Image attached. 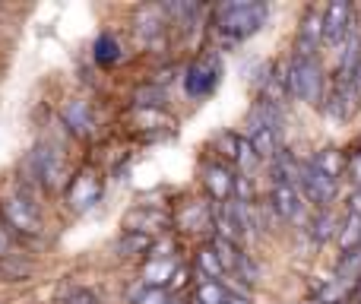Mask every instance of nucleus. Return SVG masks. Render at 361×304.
Segmentation results:
<instances>
[{
	"mask_svg": "<svg viewBox=\"0 0 361 304\" xmlns=\"http://www.w3.org/2000/svg\"><path fill=\"white\" fill-rule=\"evenodd\" d=\"M269 19V6L267 4H254V0H231V4H219L212 13V32L216 38L231 48V44L247 42L250 35L267 25Z\"/></svg>",
	"mask_w": 361,
	"mask_h": 304,
	"instance_id": "f257e3e1",
	"label": "nucleus"
},
{
	"mask_svg": "<svg viewBox=\"0 0 361 304\" xmlns=\"http://www.w3.org/2000/svg\"><path fill=\"white\" fill-rule=\"evenodd\" d=\"M286 80H288V95L295 102H305V105L324 108L330 86H326V73L320 67L317 57H288L286 63Z\"/></svg>",
	"mask_w": 361,
	"mask_h": 304,
	"instance_id": "f03ea898",
	"label": "nucleus"
},
{
	"mask_svg": "<svg viewBox=\"0 0 361 304\" xmlns=\"http://www.w3.org/2000/svg\"><path fill=\"white\" fill-rule=\"evenodd\" d=\"M222 76H225L222 57H219L216 51H206V54L193 57V61L187 63L180 80H184V92L190 95V99H209V95L219 89Z\"/></svg>",
	"mask_w": 361,
	"mask_h": 304,
	"instance_id": "7ed1b4c3",
	"label": "nucleus"
},
{
	"mask_svg": "<svg viewBox=\"0 0 361 304\" xmlns=\"http://www.w3.org/2000/svg\"><path fill=\"white\" fill-rule=\"evenodd\" d=\"M0 219H4L6 229L19 231V235H42V216L25 193H10V197L0 200Z\"/></svg>",
	"mask_w": 361,
	"mask_h": 304,
	"instance_id": "20e7f679",
	"label": "nucleus"
},
{
	"mask_svg": "<svg viewBox=\"0 0 361 304\" xmlns=\"http://www.w3.org/2000/svg\"><path fill=\"white\" fill-rule=\"evenodd\" d=\"M355 29V6L349 0H333L324 6V44L326 48H343L345 38Z\"/></svg>",
	"mask_w": 361,
	"mask_h": 304,
	"instance_id": "39448f33",
	"label": "nucleus"
},
{
	"mask_svg": "<svg viewBox=\"0 0 361 304\" xmlns=\"http://www.w3.org/2000/svg\"><path fill=\"white\" fill-rule=\"evenodd\" d=\"M298 190L314 209H330L333 200H336V193H339V181L326 178V174L317 171L311 162H305L301 178H298Z\"/></svg>",
	"mask_w": 361,
	"mask_h": 304,
	"instance_id": "423d86ee",
	"label": "nucleus"
},
{
	"mask_svg": "<svg viewBox=\"0 0 361 304\" xmlns=\"http://www.w3.org/2000/svg\"><path fill=\"white\" fill-rule=\"evenodd\" d=\"M305 206L307 200L301 197L298 184H286V181H279V184H273V190H269V209H273V216L286 219V222H311V219H305Z\"/></svg>",
	"mask_w": 361,
	"mask_h": 304,
	"instance_id": "0eeeda50",
	"label": "nucleus"
},
{
	"mask_svg": "<svg viewBox=\"0 0 361 304\" xmlns=\"http://www.w3.org/2000/svg\"><path fill=\"white\" fill-rule=\"evenodd\" d=\"M324 48V10L307 6L295 32V57H317Z\"/></svg>",
	"mask_w": 361,
	"mask_h": 304,
	"instance_id": "6e6552de",
	"label": "nucleus"
},
{
	"mask_svg": "<svg viewBox=\"0 0 361 304\" xmlns=\"http://www.w3.org/2000/svg\"><path fill=\"white\" fill-rule=\"evenodd\" d=\"M29 168L35 171V178L42 181L44 187H57L63 178V162H61V152L54 146H35L29 152Z\"/></svg>",
	"mask_w": 361,
	"mask_h": 304,
	"instance_id": "1a4fd4ad",
	"label": "nucleus"
},
{
	"mask_svg": "<svg viewBox=\"0 0 361 304\" xmlns=\"http://www.w3.org/2000/svg\"><path fill=\"white\" fill-rule=\"evenodd\" d=\"M235 181H238V174L231 171L225 162H206L203 165V184H206V190H209V197L216 200V203H228V200H235Z\"/></svg>",
	"mask_w": 361,
	"mask_h": 304,
	"instance_id": "9d476101",
	"label": "nucleus"
},
{
	"mask_svg": "<svg viewBox=\"0 0 361 304\" xmlns=\"http://www.w3.org/2000/svg\"><path fill=\"white\" fill-rule=\"evenodd\" d=\"M171 216L159 206H149V203H140L133 206L130 212L124 216V231H143V235H156V231L169 229Z\"/></svg>",
	"mask_w": 361,
	"mask_h": 304,
	"instance_id": "9b49d317",
	"label": "nucleus"
},
{
	"mask_svg": "<svg viewBox=\"0 0 361 304\" xmlns=\"http://www.w3.org/2000/svg\"><path fill=\"white\" fill-rule=\"evenodd\" d=\"M358 105H361V99L355 95V89L345 86V83H333L330 95H326V102H324V114L330 121H336V124H345V121L358 111Z\"/></svg>",
	"mask_w": 361,
	"mask_h": 304,
	"instance_id": "f8f14e48",
	"label": "nucleus"
},
{
	"mask_svg": "<svg viewBox=\"0 0 361 304\" xmlns=\"http://www.w3.org/2000/svg\"><path fill=\"white\" fill-rule=\"evenodd\" d=\"M133 25H137V35L143 38L149 48H162L165 44V10L162 6H140Z\"/></svg>",
	"mask_w": 361,
	"mask_h": 304,
	"instance_id": "ddd939ff",
	"label": "nucleus"
},
{
	"mask_svg": "<svg viewBox=\"0 0 361 304\" xmlns=\"http://www.w3.org/2000/svg\"><path fill=\"white\" fill-rule=\"evenodd\" d=\"M61 121L67 124V130L73 133V137H92V130H95V114H92V108H89V102H82V99L63 102Z\"/></svg>",
	"mask_w": 361,
	"mask_h": 304,
	"instance_id": "4468645a",
	"label": "nucleus"
},
{
	"mask_svg": "<svg viewBox=\"0 0 361 304\" xmlns=\"http://www.w3.org/2000/svg\"><path fill=\"white\" fill-rule=\"evenodd\" d=\"M99 197H102V184H99V178H95L92 168H86V171L76 174L73 184H70V190H67L70 206H76V209H86V206H92Z\"/></svg>",
	"mask_w": 361,
	"mask_h": 304,
	"instance_id": "2eb2a0df",
	"label": "nucleus"
},
{
	"mask_svg": "<svg viewBox=\"0 0 361 304\" xmlns=\"http://www.w3.org/2000/svg\"><path fill=\"white\" fill-rule=\"evenodd\" d=\"M307 162H311L317 171H324L326 178H333V181H339L345 171H349V152L336 150V146H324V150H317Z\"/></svg>",
	"mask_w": 361,
	"mask_h": 304,
	"instance_id": "dca6fc26",
	"label": "nucleus"
},
{
	"mask_svg": "<svg viewBox=\"0 0 361 304\" xmlns=\"http://www.w3.org/2000/svg\"><path fill=\"white\" fill-rule=\"evenodd\" d=\"M244 137L250 140V146H254V152L260 155V162H263V159L273 162L276 155H279V150H282V137H279L276 130H269V127L247 124V133H244Z\"/></svg>",
	"mask_w": 361,
	"mask_h": 304,
	"instance_id": "f3484780",
	"label": "nucleus"
},
{
	"mask_svg": "<svg viewBox=\"0 0 361 304\" xmlns=\"http://www.w3.org/2000/svg\"><path fill=\"white\" fill-rule=\"evenodd\" d=\"M178 269H180V263L175 260V257L149 260V263L143 267V286H149V288H169Z\"/></svg>",
	"mask_w": 361,
	"mask_h": 304,
	"instance_id": "a211bd4d",
	"label": "nucleus"
},
{
	"mask_svg": "<svg viewBox=\"0 0 361 304\" xmlns=\"http://www.w3.org/2000/svg\"><path fill=\"white\" fill-rule=\"evenodd\" d=\"M339 229H343V222L336 219L333 206H330V209H317L311 216V222H307V235H311L317 244H326L330 238H336Z\"/></svg>",
	"mask_w": 361,
	"mask_h": 304,
	"instance_id": "6ab92c4d",
	"label": "nucleus"
},
{
	"mask_svg": "<svg viewBox=\"0 0 361 304\" xmlns=\"http://www.w3.org/2000/svg\"><path fill=\"white\" fill-rule=\"evenodd\" d=\"M197 276H200V282H206V279L222 282L225 276H228L222 260H219V254L212 250V244H203V248L197 250Z\"/></svg>",
	"mask_w": 361,
	"mask_h": 304,
	"instance_id": "aec40b11",
	"label": "nucleus"
},
{
	"mask_svg": "<svg viewBox=\"0 0 361 304\" xmlns=\"http://www.w3.org/2000/svg\"><path fill=\"white\" fill-rule=\"evenodd\" d=\"M92 54H95L99 67H114V63L124 57V48H121V42L111 32H99V38H95V44H92Z\"/></svg>",
	"mask_w": 361,
	"mask_h": 304,
	"instance_id": "412c9836",
	"label": "nucleus"
},
{
	"mask_svg": "<svg viewBox=\"0 0 361 304\" xmlns=\"http://www.w3.org/2000/svg\"><path fill=\"white\" fill-rule=\"evenodd\" d=\"M152 235H143V231H121L118 241H114V250L121 257H130V254H149L152 250Z\"/></svg>",
	"mask_w": 361,
	"mask_h": 304,
	"instance_id": "4be33fe9",
	"label": "nucleus"
},
{
	"mask_svg": "<svg viewBox=\"0 0 361 304\" xmlns=\"http://www.w3.org/2000/svg\"><path fill=\"white\" fill-rule=\"evenodd\" d=\"M175 222H178L184 231H200V225H203V222H212V206H206V203H190L184 212H178Z\"/></svg>",
	"mask_w": 361,
	"mask_h": 304,
	"instance_id": "5701e85b",
	"label": "nucleus"
},
{
	"mask_svg": "<svg viewBox=\"0 0 361 304\" xmlns=\"http://www.w3.org/2000/svg\"><path fill=\"white\" fill-rule=\"evenodd\" d=\"M212 250L219 254V260H222V267H225V273H235L238 269V260H241V254L244 250L238 248L235 241H228V238H222V235H212Z\"/></svg>",
	"mask_w": 361,
	"mask_h": 304,
	"instance_id": "b1692460",
	"label": "nucleus"
},
{
	"mask_svg": "<svg viewBox=\"0 0 361 304\" xmlns=\"http://www.w3.org/2000/svg\"><path fill=\"white\" fill-rule=\"evenodd\" d=\"M165 102V86L159 83H143L133 89V108H162Z\"/></svg>",
	"mask_w": 361,
	"mask_h": 304,
	"instance_id": "393cba45",
	"label": "nucleus"
},
{
	"mask_svg": "<svg viewBox=\"0 0 361 304\" xmlns=\"http://www.w3.org/2000/svg\"><path fill=\"white\" fill-rule=\"evenodd\" d=\"M200 304H225L228 301V288L222 286V282H212V279H206V282H197V295H193Z\"/></svg>",
	"mask_w": 361,
	"mask_h": 304,
	"instance_id": "a878e982",
	"label": "nucleus"
},
{
	"mask_svg": "<svg viewBox=\"0 0 361 304\" xmlns=\"http://www.w3.org/2000/svg\"><path fill=\"white\" fill-rule=\"evenodd\" d=\"M133 304H169V288H149V286H137L130 292Z\"/></svg>",
	"mask_w": 361,
	"mask_h": 304,
	"instance_id": "bb28decb",
	"label": "nucleus"
},
{
	"mask_svg": "<svg viewBox=\"0 0 361 304\" xmlns=\"http://www.w3.org/2000/svg\"><path fill=\"white\" fill-rule=\"evenodd\" d=\"M231 276H238V279H241L244 286L254 288V282L260 279V263H257L250 254H241V260H238V269H235Z\"/></svg>",
	"mask_w": 361,
	"mask_h": 304,
	"instance_id": "cd10ccee",
	"label": "nucleus"
},
{
	"mask_svg": "<svg viewBox=\"0 0 361 304\" xmlns=\"http://www.w3.org/2000/svg\"><path fill=\"white\" fill-rule=\"evenodd\" d=\"M29 269H32L29 263H23L16 254H13V257H4V260H0V273H4L6 279H13V282H16V279H25V276H29Z\"/></svg>",
	"mask_w": 361,
	"mask_h": 304,
	"instance_id": "c85d7f7f",
	"label": "nucleus"
},
{
	"mask_svg": "<svg viewBox=\"0 0 361 304\" xmlns=\"http://www.w3.org/2000/svg\"><path fill=\"white\" fill-rule=\"evenodd\" d=\"M235 200H241V203H254V181H250L247 174H238V181H235Z\"/></svg>",
	"mask_w": 361,
	"mask_h": 304,
	"instance_id": "c756f323",
	"label": "nucleus"
},
{
	"mask_svg": "<svg viewBox=\"0 0 361 304\" xmlns=\"http://www.w3.org/2000/svg\"><path fill=\"white\" fill-rule=\"evenodd\" d=\"M63 304H102V301L95 298V295L89 292V288H73V292H67Z\"/></svg>",
	"mask_w": 361,
	"mask_h": 304,
	"instance_id": "7c9ffc66",
	"label": "nucleus"
},
{
	"mask_svg": "<svg viewBox=\"0 0 361 304\" xmlns=\"http://www.w3.org/2000/svg\"><path fill=\"white\" fill-rule=\"evenodd\" d=\"M4 257H13V238H10V231H6L4 219H0V260H4Z\"/></svg>",
	"mask_w": 361,
	"mask_h": 304,
	"instance_id": "2f4dec72",
	"label": "nucleus"
},
{
	"mask_svg": "<svg viewBox=\"0 0 361 304\" xmlns=\"http://www.w3.org/2000/svg\"><path fill=\"white\" fill-rule=\"evenodd\" d=\"M345 212H361V187H355L349 197V203H345Z\"/></svg>",
	"mask_w": 361,
	"mask_h": 304,
	"instance_id": "473e14b6",
	"label": "nucleus"
},
{
	"mask_svg": "<svg viewBox=\"0 0 361 304\" xmlns=\"http://www.w3.org/2000/svg\"><path fill=\"white\" fill-rule=\"evenodd\" d=\"M187 276H190V273H187V269H184V267H180V269H178V273H175V279H171V286H169V288H175V292H178V288H184Z\"/></svg>",
	"mask_w": 361,
	"mask_h": 304,
	"instance_id": "72a5a7b5",
	"label": "nucleus"
},
{
	"mask_svg": "<svg viewBox=\"0 0 361 304\" xmlns=\"http://www.w3.org/2000/svg\"><path fill=\"white\" fill-rule=\"evenodd\" d=\"M225 304H250V298H241V295H231L228 292V301H225Z\"/></svg>",
	"mask_w": 361,
	"mask_h": 304,
	"instance_id": "f704fd0d",
	"label": "nucleus"
},
{
	"mask_svg": "<svg viewBox=\"0 0 361 304\" xmlns=\"http://www.w3.org/2000/svg\"><path fill=\"white\" fill-rule=\"evenodd\" d=\"M169 304H180V301H178V298H175V301H169Z\"/></svg>",
	"mask_w": 361,
	"mask_h": 304,
	"instance_id": "c9c22d12",
	"label": "nucleus"
},
{
	"mask_svg": "<svg viewBox=\"0 0 361 304\" xmlns=\"http://www.w3.org/2000/svg\"><path fill=\"white\" fill-rule=\"evenodd\" d=\"M190 304H200V301H197V298H193V301H190Z\"/></svg>",
	"mask_w": 361,
	"mask_h": 304,
	"instance_id": "e433bc0d",
	"label": "nucleus"
}]
</instances>
